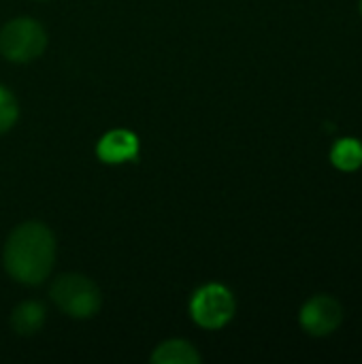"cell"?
I'll return each instance as SVG.
<instances>
[{"label": "cell", "mask_w": 362, "mask_h": 364, "mask_svg": "<svg viewBox=\"0 0 362 364\" xmlns=\"http://www.w3.org/2000/svg\"><path fill=\"white\" fill-rule=\"evenodd\" d=\"M55 258V241L51 230L41 222H26L17 226L4 245L2 262L6 273L28 286L47 279Z\"/></svg>", "instance_id": "1"}, {"label": "cell", "mask_w": 362, "mask_h": 364, "mask_svg": "<svg viewBox=\"0 0 362 364\" xmlns=\"http://www.w3.org/2000/svg\"><path fill=\"white\" fill-rule=\"evenodd\" d=\"M47 34L43 26L30 17L11 19L0 30V53L11 62H30L45 51Z\"/></svg>", "instance_id": "3"}, {"label": "cell", "mask_w": 362, "mask_h": 364, "mask_svg": "<svg viewBox=\"0 0 362 364\" xmlns=\"http://www.w3.org/2000/svg\"><path fill=\"white\" fill-rule=\"evenodd\" d=\"M96 154L107 164L130 162L139 156V139L128 130H111L98 141Z\"/></svg>", "instance_id": "6"}, {"label": "cell", "mask_w": 362, "mask_h": 364, "mask_svg": "<svg viewBox=\"0 0 362 364\" xmlns=\"http://www.w3.org/2000/svg\"><path fill=\"white\" fill-rule=\"evenodd\" d=\"M51 299L58 309L70 318H92L100 309V290L83 275H62L51 286Z\"/></svg>", "instance_id": "2"}, {"label": "cell", "mask_w": 362, "mask_h": 364, "mask_svg": "<svg viewBox=\"0 0 362 364\" xmlns=\"http://www.w3.org/2000/svg\"><path fill=\"white\" fill-rule=\"evenodd\" d=\"M190 314L198 326L218 331L235 316V299L228 288L220 284H207L194 292L190 301Z\"/></svg>", "instance_id": "4"}, {"label": "cell", "mask_w": 362, "mask_h": 364, "mask_svg": "<svg viewBox=\"0 0 362 364\" xmlns=\"http://www.w3.org/2000/svg\"><path fill=\"white\" fill-rule=\"evenodd\" d=\"M151 363L156 364H198L201 356L194 350L192 343L181 339H171L158 346V350L151 354Z\"/></svg>", "instance_id": "7"}, {"label": "cell", "mask_w": 362, "mask_h": 364, "mask_svg": "<svg viewBox=\"0 0 362 364\" xmlns=\"http://www.w3.org/2000/svg\"><path fill=\"white\" fill-rule=\"evenodd\" d=\"M344 318L341 305L331 296H314L301 309V326L312 337H326L339 328Z\"/></svg>", "instance_id": "5"}, {"label": "cell", "mask_w": 362, "mask_h": 364, "mask_svg": "<svg viewBox=\"0 0 362 364\" xmlns=\"http://www.w3.org/2000/svg\"><path fill=\"white\" fill-rule=\"evenodd\" d=\"M361 11H362V0H361Z\"/></svg>", "instance_id": "11"}, {"label": "cell", "mask_w": 362, "mask_h": 364, "mask_svg": "<svg viewBox=\"0 0 362 364\" xmlns=\"http://www.w3.org/2000/svg\"><path fill=\"white\" fill-rule=\"evenodd\" d=\"M43 322H45V309L41 303L34 301H26L17 305L11 316V326L17 335H34L41 331Z\"/></svg>", "instance_id": "8"}, {"label": "cell", "mask_w": 362, "mask_h": 364, "mask_svg": "<svg viewBox=\"0 0 362 364\" xmlns=\"http://www.w3.org/2000/svg\"><path fill=\"white\" fill-rule=\"evenodd\" d=\"M331 162L339 171H356L362 166V143L358 139H341L331 151Z\"/></svg>", "instance_id": "9"}, {"label": "cell", "mask_w": 362, "mask_h": 364, "mask_svg": "<svg viewBox=\"0 0 362 364\" xmlns=\"http://www.w3.org/2000/svg\"><path fill=\"white\" fill-rule=\"evenodd\" d=\"M17 115H19V109H17V102H15L13 94L6 87L0 85V134L6 132L15 124Z\"/></svg>", "instance_id": "10"}]
</instances>
